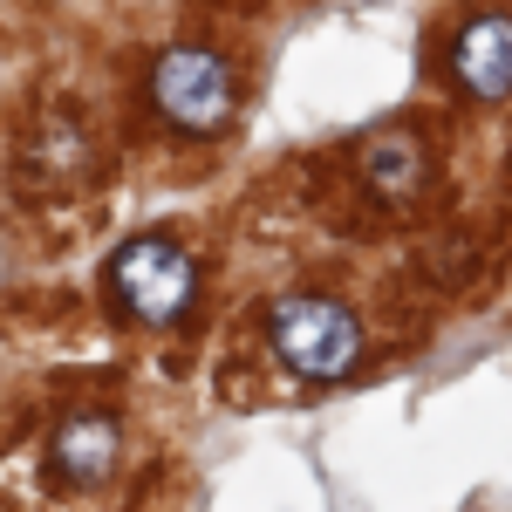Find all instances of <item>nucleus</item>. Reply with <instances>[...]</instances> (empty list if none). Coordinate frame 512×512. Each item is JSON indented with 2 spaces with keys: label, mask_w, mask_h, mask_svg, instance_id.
I'll use <instances>...</instances> for the list:
<instances>
[{
  "label": "nucleus",
  "mask_w": 512,
  "mask_h": 512,
  "mask_svg": "<svg viewBox=\"0 0 512 512\" xmlns=\"http://www.w3.org/2000/svg\"><path fill=\"white\" fill-rule=\"evenodd\" d=\"M260 328H267L274 362L301 383H342L362 362V321L328 294H280V301H267Z\"/></svg>",
  "instance_id": "nucleus-1"
},
{
  "label": "nucleus",
  "mask_w": 512,
  "mask_h": 512,
  "mask_svg": "<svg viewBox=\"0 0 512 512\" xmlns=\"http://www.w3.org/2000/svg\"><path fill=\"white\" fill-rule=\"evenodd\" d=\"M110 294H117V308L130 321L171 328V321L192 315V301H198V260L185 246L144 233V239H130V246H117V260H110Z\"/></svg>",
  "instance_id": "nucleus-2"
},
{
  "label": "nucleus",
  "mask_w": 512,
  "mask_h": 512,
  "mask_svg": "<svg viewBox=\"0 0 512 512\" xmlns=\"http://www.w3.org/2000/svg\"><path fill=\"white\" fill-rule=\"evenodd\" d=\"M151 103H158V117L171 123V130L212 137V130L233 123L239 82H233V69H226V55H212V48H198V41H178V48H164L158 69H151Z\"/></svg>",
  "instance_id": "nucleus-3"
},
{
  "label": "nucleus",
  "mask_w": 512,
  "mask_h": 512,
  "mask_svg": "<svg viewBox=\"0 0 512 512\" xmlns=\"http://www.w3.org/2000/svg\"><path fill=\"white\" fill-rule=\"evenodd\" d=\"M451 76L472 103L512 96V14H478L472 28L451 41Z\"/></svg>",
  "instance_id": "nucleus-4"
},
{
  "label": "nucleus",
  "mask_w": 512,
  "mask_h": 512,
  "mask_svg": "<svg viewBox=\"0 0 512 512\" xmlns=\"http://www.w3.org/2000/svg\"><path fill=\"white\" fill-rule=\"evenodd\" d=\"M355 171H362V185L383 198V205H410V198L424 192V178H431L417 130H376V137H362Z\"/></svg>",
  "instance_id": "nucleus-5"
},
{
  "label": "nucleus",
  "mask_w": 512,
  "mask_h": 512,
  "mask_svg": "<svg viewBox=\"0 0 512 512\" xmlns=\"http://www.w3.org/2000/svg\"><path fill=\"white\" fill-rule=\"evenodd\" d=\"M48 458H55V478H62V485H103L110 465H117V417L76 410V417L55 431Z\"/></svg>",
  "instance_id": "nucleus-6"
}]
</instances>
